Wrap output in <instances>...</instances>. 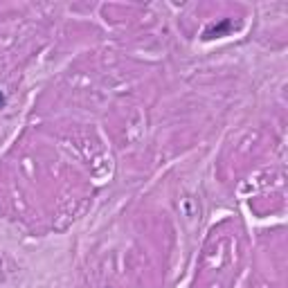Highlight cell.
<instances>
[{"label": "cell", "mask_w": 288, "mask_h": 288, "mask_svg": "<svg viewBox=\"0 0 288 288\" xmlns=\"http://www.w3.org/2000/svg\"><path fill=\"white\" fill-rule=\"evenodd\" d=\"M2 102H5V99H2V95H0V104H2Z\"/></svg>", "instance_id": "1"}]
</instances>
